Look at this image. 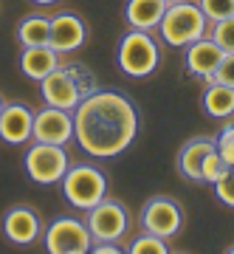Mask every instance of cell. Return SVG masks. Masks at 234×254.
<instances>
[{"label":"cell","mask_w":234,"mask_h":254,"mask_svg":"<svg viewBox=\"0 0 234 254\" xmlns=\"http://www.w3.org/2000/svg\"><path fill=\"white\" fill-rule=\"evenodd\" d=\"M209 37H212V40H215L223 51H234V14H232V17H226V20L212 23Z\"/></svg>","instance_id":"21"},{"label":"cell","mask_w":234,"mask_h":254,"mask_svg":"<svg viewBox=\"0 0 234 254\" xmlns=\"http://www.w3.org/2000/svg\"><path fill=\"white\" fill-rule=\"evenodd\" d=\"M85 226H88L93 243L96 240H116L121 243L124 235L130 232V212L121 200L116 198H105L96 206L85 209Z\"/></svg>","instance_id":"7"},{"label":"cell","mask_w":234,"mask_h":254,"mask_svg":"<svg viewBox=\"0 0 234 254\" xmlns=\"http://www.w3.org/2000/svg\"><path fill=\"white\" fill-rule=\"evenodd\" d=\"M215 195H217V200L223 203V206H229V209H234V167H229L220 178H217L215 184Z\"/></svg>","instance_id":"24"},{"label":"cell","mask_w":234,"mask_h":254,"mask_svg":"<svg viewBox=\"0 0 234 254\" xmlns=\"http://www.w3.org/2000/svg\"><path fill=\"white\" fill-rule=\"evenodd\" d=\"M229 170V164L223 161V155L217 153V150H212V153L203 158V170H200V178H203V184H215L220 175Z\"/></svg>","instance_id":"23"},{"label":"cell","mask_w":234,"mask_h":254,"mask_svg":"<svg viewBox=\"0 0 234 254\" xmlns=\"http://www.w3.org/2000/svg\"><path fill=\"white\" fill-rule=\"evenodd\" d=\"M31 141L68 147L73 141V113L62 108H51V105H45L43 110H34Z\"/></svg>","instance_id":"10"},{"label":"cell","mask_w":234,"mask_h":254,"mask_svg":"<svg viewBox=\"0 0 234 254\" xmlns=\"http://www.w3.org/2000/svg\"><path fill=\"white\" fill-rule=\"evenodd\" d=\"M43 240H45V252L48 254H85L93 246V237H90L85 220L71 218V215L57 218L51 226L45 229Z\"/></svg>","instance_id":"8"},{"label":"cell","mask_w":234,"mask_h":254,"mask_svg":"<svg viewBox=\"0 0 234 254\" xmlns=\"http://www.w3.org/2000/svg\"><path fill=\"white\" fill-rule=\"evenodd\" d=\"M127 252H130V254H167V252H170V246H167L164 237L144 232V235H138L133 243L127 246Z\"/></svg>","instance_id":"20"},{"label":"cell","mask_w":234,"mask_h":254,"mask_svg":"<svg viewBox=\"0 0 234 254\" xmlns=\"http://www.w3.org/2000/svg\"><path fill=\"white\" fill-rule=\"evenodd\" d=\"M37 6H51V3H59V0H34Z\"/></svg>","instance_id":"27"},{"label":"cell","mask_w":234,"mask_h":254,"mask_svg":"<svg viewBox=\"0 0 234 254\" xmlns=\"http://www.w3.org/2000/svg\"><path fill=\"white\" fill-rule=\"evenodd\" d=\"M226 252H229V254H234V243H232V246H229V249H226Z\"/></svg>","instance_id":"28"},{"label":"cell","mask_w":234,"mask_h":254,"mask_svg":"<svg viewBox=\"0 0 234 254\" xmlns=\"http://www.w3.org/2000/svg\"><path fill=\"white\" fill-rule=\"evenodd\" d=\"M198 6L209 17V23H217V20H226L234 14V0H198Z\"/></svg>","instance_id":"22"},{"label":"cell","mask_w":234,"mask_h":254,"mask_svg":"<svg viewBox=\"0 0 234 254\" xmlns=\"http://www.w3.org/2000/svg\"><path fill=\"white\" fill-rule=\"evenodd\" d=\"M23 167H26L28 178L40 187H54V184L62 181V175L68 173L71 167V155L68 150L59 144H43V141H34V144L26 150L23 155Z\"/></svg>","instance_id":"6"},{"label":"cell","mask_w":234,"mask_h":254,"mask_svg":"<svg viewBox=\"0 0 234 254\" xmlns=\"http://www.w3.org/2000/svg\"><path fill=\"white\" fill-rule=\"evenodd\" d=\"M116 63L124 76L130 79H147L158 71L161 65V46L155 43L153 31L130 28L116 48Z\"/></svg>","instance_id":"4"},{"label":"cell","mask_w":234,"mask_h":254,"mask_svg":"<svg viewBox=\"0 0 234 254\" xmlns=\"http://www.w3.org/2000/svg\"><path fill=\"white\" fill-rule=\"evenodd\" d=\"M167 0H127L124 3V20L130 28L141 31H155L167 11Z\"/></svg>","instance_id":"17"},{"label":"cell","mask_w":234,"mask_h":254,"mask_svg":"<svg viewBox=\"0 0 234 254\" xmlns=\"http://www.w3.org/2000/svg\"><path fill=\"white\" fill-rule=\"evenodd\" d=\"M141 226L150 235H158L164 240H170L183 226V209L170 195H153L144 203V209H141Z\"/></svg>","instance_id":"9"},{"label":"cell","mask_w":234,"mask_h":254,"mask_svg":"<svg viewBox=\"0 0 234 254\" xmlns=\"http://www.w3.org/2000/svg\"><path fill=\"white\" fill-rule=\"evenodd\" d=\"M215 150L223 155V161L229 164V167H234V122H229V125H226L223 130L217 133Z\"/></svg>","instance_id":"25"},{"label":"cell","mask_w":234,"mask_h":254,"mask_svg":"<svg viewBox=\"0 0 234 254\" xmlns=\"http://www.w3.org/2000/svg\"><path fill=\"white\" fill-rule=\"evenodd\" d=\"M215 82H223V85H232L234 88V51H226L223 60H220V65H217L215 76H212Z\"/></svg>","instance_id":"26"},{"label":"cell","mask_w":234,"mask_h":254,"mask_svg":"<svg viewBox=\"0 0 234 254\" xmlns=\"http://www.w3.org/2000/svg\"><path fill=\"white\" fill-rule=\"evenodd\" d=\"M96 88H99V82L93 79V73L82 63H59L45 79H40V96L45 105L71 110V113Z\"/></svg>","instance_id":"2"},{"label":"cell","mask_w":234,"mask_h":254,"mask_svg":"<svg viewBox=\"0 0 234 254\" xmlns=\"http://www.w3.org/2000/svg\"><path fill=\"white\" fill-rule=\"evenodd\" d=\"M223 54H226L223 48L206 34V37H200V40H195V43L186 46L183 65H186V71H189L192 76H198V79H203V82H212V76H215Z\"/></svg>","instance_id":"14"},{"label":"cell","mask_w":234,"mask_h":254,"mask_svg":"<svg viewBox=\"0 0 234 254\" xmlns=\"http://www.w3.org/2000/svg\"><path fill=\"white\" fill-rule=\"evenodd\" d=\"M167 3H178V0H167Z\"/></svg>","instance_id":"30"},{"label":"cell","mask_w":234,"mask_h":254,"mask_svg":"<svg viewBox=\"0 0 234 254\" xmlns=\"http://www.w3.org/2000/svg\"><path fill=\"white\" fill-rule=\"evenodd\" d=\"M34 127V110L23 102H6L0 113V138L11 147H23L31 141Z\"/></svg>","instance_id":"13"},{"label":"cell","mask_w":234,"mask_h":254,"mask_svg":"<svg viewBox=\"0 0 234 254\" xmlns=\"http://www.w3.org/2000/svg\"><path fill=\"white\" fill-rule=\"evenodd\" d=\"M62 198L73 209H90L108 195V175L96 164H71L68 173L62 175Z\"/></svg>","instance_id":"5"},{"label":"cell","mask_w":234,"mask_h":254,"mask_svg":"<svg viewBox=\"0 0 234 254\" xmlns=\"http://www.w3.org/2000/svg\"><path fill=\"white\" fill-rule=\"evenodd\" d=\"M203 113L209 119H229L234 116V88L223 82H206V91L200 96Z\"/></svg>","instance_id":"18"},{"label":"cell","mask_w":234,"mask_h":254,"mask_svg":"<svg viewBox=\"0 0 234 254\" xmlns=\"http://www.w3.org/2000/svg\"><path fill=\"white\" fill-rule=\"evenodd\" d=\"M212 150H215V138H209V136L189 138V141L178 150V155H175V170H178V175L183 181L203 184L200 170H203V158H206Z\"/></svg>","instance_id":"15"},{"label":"cell","mask_w":234,"mask_h":254,"mask_svg":"<svg viewBox=\"0 0 234 254\" xmlns=\"http://www.w3.org/2000/svg\"><path fill=\"white\" fill-rule=\"evenodd\" d=\"M3 105H6V102H3V96H0V113H3Z\"/></svg>","instance_id":"29"},{"label":"cell","mask_w":234,"mask_h":254,"mask_svg":"<svg viewBox=\"0 0 234 254\" xmlns=\"http://www.w3.org/2000/svg\"><path fill=\"white\" fill-rule=\"evenodd\" d=\"M51 37V17L48 14H28L17 23V43L20 48L48 46Z\"/></svg>","instance_id":"19"},{"label":"cell","mask_w":234,"mask_h":254,"mask_svg":"<svg viewBox=\"0 0 234 254\" xmlns=\"http://www.w3.org/2000/svg\"><path fill=\"white\" fill-rule=\"evenodd\" d=\"M138 136V108L118 91L96 88L73 110V141L90 158H116Z\"/></svg>","instance_id":"1"},{"label":"cell","mask_w":234,"mask_h":254,"mask_svg":"<svg viewBox=\"0 0 234 254\" xmlns=\"http://www.w3.org/2000/svg\"><path fill=\"white\" fill-rule=\"evenodd\" d=\"M3 237L14 246H31L43 237V220L31 206H11L3 215Z\"/></svg>","instance_id":"12"},{"label":"cell","mask_w":234,"mask_h":254,"mask_svg":"<svg viewBox=\"0 0 234 254\" xmlns=\"http://www.w3.org/2000/svg\"><path fill=\"white\" fill-rule=\"evenodd\" d=\"M88 43V26L79 14L73 11H59L51 17V37H48V46L54 48L59 57L73 54Z\"/></svg>","instance_id":"11"},{"label":"cell","mask_w":234,"mask_h":254,"mask_svg":"<svg viewBox=\"0 0 234 254\" xmlns=\"http://www.w3.org/2000/svg\"><path fill=\"white\" fill-rule=\"evenodd\" d=\"M59 63H62V57L57 54L51 46H34V48H23L20 51V71H23V76H28L34 82L45 79Z\"/></svg>","instance_id":"16"},{"label":"cell","mask_w":234,"mask_h":254,"mask_svg":"<svg viewBox=\"0 0 234 254\" xmlns=\"http://www.w3.org/2000/svg\"><path fill=\"white\" fill-rule=\"evenodd\" d=\"M209 28H212V23L200 11L198 3L178 0V3H170L167 6L161 23H158V34H161V40L170 48H186L189 43L206 37Z\"/></svg>","instance_id":"3"}]
</instances>
